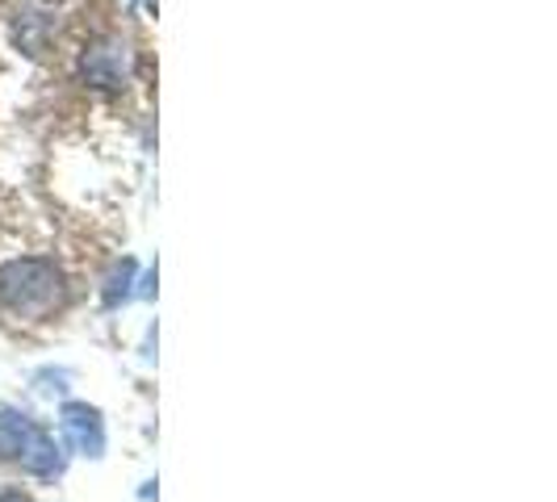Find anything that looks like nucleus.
<instances>
[{
	"instance_id": "nucleus-1",
	"label": "nucleus",
	"mask_w": 557,
	"mask_h": 502,
	"mask_svg": "<svg viewBox=\"0 0 557 502\" xmlns=\"http://www.w3.org/2000/svg\"><path fill=\"white\" fill-rule=\"evenodd\" d=\"M63 268L55 255H17L0 268V306L13 318H47L63 302Z\"/></svg>"
},
{
	"instance_id": "nucleus-2",
	"label": "nucleus",
	"mask_w": 557,
	"mask_h": 502,
	"mask_svg": "<svg viewBox=\"0 0 557 502\" xmlns=\"http://www.w3.org/2000/svg\"><path fill=\"white\" fill-rule=\"evenodd\" d=\"M81 76L97 88H122L126 84V47L122 42H101V47L84 51Z\"/></svg>"
},
{
	"instance_id": "nucleus-3",
	"label": "nucleus",
	"mask_w": 557,
	"mask_h": 502,
	"mask_svg": "<svg viewBox=\"0 0 557 502\" xmlns=\"http://www.w3.org/2000/svg\"><path fill=\"white\" fill-rule=\"evenodd\" d=\"M63 431L76 440V448L84 452H101L106 444V436H101V415L92 411V406H84V402H72V406H63Z\"/></svg>"
},
{
	"instance_id": "nucleus-4",
	"label": "nucleus",
	"mask_w": 557,
	"mask_h": 502,
	"mask_svg": "<svg viewBox=\"0 0 557 502\" xmlns=\"http://www.w3.org/2000/svg\"><path fill=\"white\" fill-rule=\"evenodd\" d=\"M34 436H38V427L26 415L0 406V456H22Z\"/></svg>"
},
{
	"instance_id": "nucleus-5",
	"label": "nucleus",
	"mask_w": 557,
	"mask_h": 502,
	"mask_svg": "<svg viewBox=\"0 0 557 502\" xmlns=\"http://www.w3.org/2000/svg\"><path fill=\"white\" fill-rule=\"evenodd\" d=\"M22 465H26L29 474H55L59 469V448L38 431L34 440L26 444V452H22Z\"/></svg>"
},
{
	"instance_id": "nucleus-6",
	"label": "nucleus",
	"mask_w": 557,
	"mask_h": 502,
	"mask_svg": "<svg viewBox=\"0 0 557 502\" xmlns=\"http://www.w3.org/2000/svg\"><path fill=\"white\" fill-rule=\"evenodd\" d=\"M131 280H135V260H122V264L113 268L110 285H106V306H117V302L131 293Z\"/></svg>"
},
{
	"instance_id": "nucleus-7",
	"label": "nucleus",
	"mask_w": 557,
	"mask_h": 502,
	"mask_svg": "<svg viewBox=\"0 0 557 502\" xmlns=\"http://www.w3.org/2000/svg\"><path fill=\"white\" fill-rule=\"evenodd\" d=\"M0 502H29L26 494H17V490H9V494H0Z\"/></svg>"
}]
</instances>
